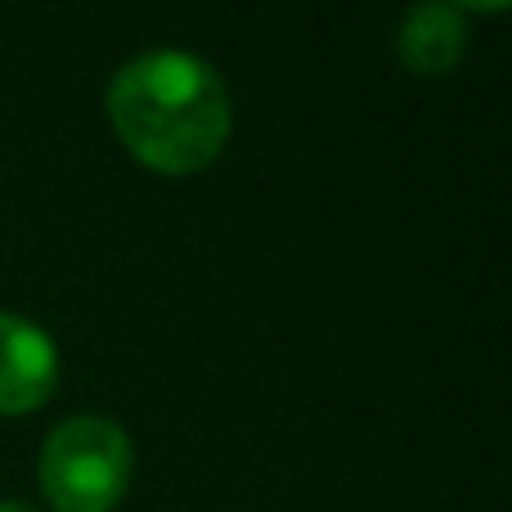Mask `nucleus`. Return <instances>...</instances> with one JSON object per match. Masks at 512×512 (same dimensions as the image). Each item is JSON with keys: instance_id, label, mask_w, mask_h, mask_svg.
<instances>
[{"instance_id": "20e7f679", "label": "nucleus", "mask_w": 512, "mask_h": 512, "mask_svg": "<svg viewBox=\"0 0 512 512\" xmlns=\"http://www.w3.org/2000/svg\"><path fill=\"white\" fill-rule=\"evenodd\" d=\"M396 50L418 77H445L468 54V14L459 5H418L396 32Z\"/></svg>"}, {"instance_id": "7ed1b4c3", "label": "nucleus", "mask_w": 512, "mask_h": 512, "mask_svg": "<svg viewBox=\"0 0 512 512\" xmlns=\"http://www.w3.org/2000/svg\"><path fill=\"white\" fill-rule=\"evenodd\" d=\"M59 387V351L23 315L0 310V414H32Z\"/></svg>"}, {"instance_id": "f257e3e1", "label": "nucleus", "mask_w": 512, "mask_h": 512, "mask_svg": "<svg viewBox=\"0 0 512 512\" xmlns=\"http://www.w3.org/2000/svg\"><path fill=\"white\" fill-rule=\"evenodd\" d=\"M108 122L149 171L194 176L221 158L234 108L212 63L185 50H149L113 77Z\"/></svg>"}, {"instance_id": "f03ea898", "label": "nucleus", "mask_w": 512, "mask_h": 512, "mask_svg": "<svg viewBox=\"0 0 512 512\" xmlns=\"http://www.w3.org/2000/svg\"><path fill=\"white\" fill-rule=\"evenodd\" d=\"M135 450L113 418L81 414L41 450V495L54 512H113L131 486Z\"/></svg>"}, {"instance_id": "39448f33", "label": "nucleus", "mask_w": 512, "mask_h": 512, "mask_svg": "<svg viewBox=\"0 0 512 512\" xmlns=\"http://www.w3.org/2000/svg\"><path fill=\"white\" fill-rule=\"evenodd\" d=\"M0 512H36V508L23 504V499H0Z\"/></svg>"}]
</instances>
